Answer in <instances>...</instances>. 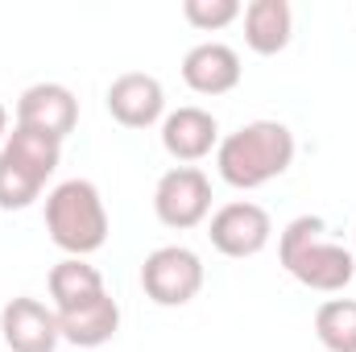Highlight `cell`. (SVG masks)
I'll list each match as a JSON object with an SVG mask.
<instances>
[{
    "label": "cell",
    "instance_id": "obj_1",
    "mask_svg": "<svg viewBox=\"0 0 356 352\" xmlns=\"http://www.w3.org/2000/svg\"><path fill=\"white\" fill-rule=\"evenodd\" d=\"M277 262L315 294H340L356 278V253L327 237L323 216H294L277 237Z\"/></svg>",
    "mask_w": 356,
    "mask_h": 352
},
{
    "label": "cell",
    "instance_id": "obj_17",
    "mask_svg": "<svg viewBox=\"0 0 356 352\" xmlns=\"http://www.w3.org/2000/svg\"><path fill=\"white\" fill-rule=\"evenodd\" d=\"M241 0H182V17L186 25L203 29V33H216V29H228L232 21H241Z\"/></svg>",
    "mask_w": 356,
    "mask_h": 352
},
{
    "label": "cell",
    "instance_id": "obj_6",
    "mask_svg": "<svg viewBox=\"0 0 356 352\" xmlns=\"http://www.w3.org/2000/svg\"><path fill=\"white\" fill-rule=\"evenodd\" d=\"M207 241L216 253L232 257V262H245V257H257L273 241V220L261 203L253 199H232L224 207L211 211L207 220Z\"/></svg>",
    "mask_w": 356,
    "mask_h": 352
},
{
    "label": "cell",
    "instance_id": "obj_16",
    "mask_svg": "<svg viewBox=\"0 0 356 352\" xmlns=\"http://www.w3.org/2000/svg\"><path fill=\"white\" fill-rule=\"evenodd\" d=\"M315 336L327 352H356V298H327L315 311Z\"/></svg>",
    "mask_w": 356,
    "mask_h": 352
},
{
    "label": "cell",
    "instance_id": "obj_15",
    "mask_svg": "<svg viewBox=\"0 0 356 352\" xmlns=\"http://www.w3.org/2000/svg\"><path fill=\"white\" fill-rule=\"evenodd\" d=\"M46 286H50V307L54 311H75V307L104 294V273L88 257H63L50 269Z\"/></svg>",
    "mask_w": 356,
    "mask_h": 352
},
{
    "label": "cell",
    "instance_id": "obj_7",
    "mask_svg": "<svg viewBox=\"0 0 356 352\" xmlns=\"http://www.w3.org/2000/svg\"><path fill=\"white\" fill-rule=\"evenodd\" d=\"M154 216L175 232L199 228L211 216V178L199 166H170L154 186Z\"/></svg>",
    "mask_w": 356,
    "mask_h": 352
},
{
    "label": "cell",
    "instance_id": "obj_11",
    "mask_svg": "<svg viewBox=\"0 0 356 352\" xmlns=\"http://www.w3.org/2000/svg\"><path fill=\"white\" fill-rule=\"evenodd\" d=\"M216 145H220V120L207 108L186 104V108L166 112V120H162V150L175 158L178 166L203 162L207 154H216Z\"/></svg>",
    "mask_w": 356,
    "mask_h": 352
},
{
    "label": "cell",
    "instance_id": "obj_5",
    "mask_svg": "<svg viewBox=\"0 0 356 352\" xmlns=\"http://www.w3.org/2000/svg\"><path fill=\"white\" fill-rule=\"evenodd\" d=\"M207 282L203 257L186 245H162L141 262V290L158 307H186Z\"/></svg>",
    "mask_w": 356,
    "mask_h": 352
},
{
    "label": "cell",
    "instance_id": "obj_3",
    "mask_svg": "<svg viewBox=\"0 0 356 352\" xmlns=\"http://www.w3.org/2000/svg\"><path fill=\"white\" fill-rule=\"evenodd\" d=\"M108 207L99 186L88 178H67L46 195V232L67 257H91L108 241Z\"/></svg>",
    "mask_w": 356,
    "mask_h": 352
},
{
    "label": "cell",
    "instance_id": "obj_2",
    "mask_svg": "<svg viewBox=\"0 0 356 352\" xmlns=\"http://www.w3.org/2000/svg\"><path fill=\"white\" fill-rule=\"evenodd\" d=\"M294 133L282 120H249L236 133L220 137L216 145V170L236 191H257L294 166Z\"/></svg>",
    "mask_w": 356,
    "mask_h": 352
},
{
    "label": "cell",
    "instance_id": "obj_4",
    "mask_svg": "<svg viewBox=\"0 0 356 352\" xmlns=\"http://www.w3.org/2000/svg\"><path fill=\"white\" fill-rule=\"evenodd\" d=\"M63 162V141L13 125L8 141L0 145V211H25L42 199V186L54 178Z\"/></svg>",
    "mask_w": 356,
    "mask_h": 352
},
{
    "label": "cell",
    "instance_id": "obj_14",
    "mask_svg": "<svg viewBox=\"0 0 356 352\" xmlns=\"http://www.w3.org/2000/svg\"><path fill=\"white\" fill-rule=\"evenodd\" d=\"M241 21H245V46L253 54H261V58L282 54L290 46V38H294V8H290V0H253L241 13Z\"/></svg>",
    "mask_w": 356,
    "mask_h": 352
},
{
    "label": "cell",
    "instance_id": "obj_18",
    "mask_svg": "<svg viewBox=\"0 0 356 352\" xmlns=\"http://www.w3.org/2000/svg\"><path fill=\"white\" fill-rule=\"evenodd\" d=\"M4 141H8V108L0 104V145H4Z\"/></svg>",
    "mask_w": 356,
    "mask_h": 352
},
{
    "label": "cell",
    "instance_id": "obj_8",
    "mask_svg": "<svg viewBox=\"0 0 356 352\" xmlns=\"http://www.w3.org/2000/svg\"><path fill=\"white\" fill-rule=\"evenodd\" d=\"M0 340L8 352H54L63 344L58 315L42 298L17 294L0 307Z\"/></svg>",
    "mask_w": 356,
    "mask_h": 352
},
{
    "label": "cell",
    "instance_id": "obj_19",
    "mask_svg": "<svg viewBox=\"0 0 356 352\" xmlns=\"http://www.w3.org/2000/svg\"><path fill=\"white\" fill-rule=\"evenodd\" d=\"M353 237H356V228H353ZM353 253H356V249H353Z\"/></svg>",
    "mask_w": 356,
    "mask_h": 352
},
{
    "label": "cell",
    "instance_id": "obj_10",
    "mask_svg": "<svg viewBox=\"0 0 356 352\" xmlns=\"http://www.w3.org/2000/svg\"><path fill=\"white\" fill-rule=\"evenodd\" d=\"M17 125L46 133L54 141H67L79 125V99L63 83H33L17 95Z\"/></svg>",
    "mask_w": 356,
    "mask_h": 352
},
{
    "label": "cell",
    "instance_id": "obj_13",
    "mask_svg": "<svg viewBox=\"0 0 356 352\" xmlns=\"http://www.w3.org/2000/svg\"><path fill=\"white\" fill-rule=\"evenodd\" d=\"M58 315V332L67 344L75 349H104L116 332H120V303L104 290L99 298H91L75 311H54Z\"/></svg>",
    "mask_w": 356,
    "mask_h": 352
},
{
    "label": "cell",
    "instance_id": "obj_12",
    "mask_svg": "<svg viewBox=\"0 0 356 352\" xmlns=\"http://www.w3.org/2000/svg\"><path fill=\"white\" fill-rule=\"evenodd\" d=\"M241 54L228 42H199L182 54V83L195 95H228L241 88Z\"/></svg>",
    "mask_w": 356,
    "mask_h": 352
},
{
    "label": "cell",
    "instance_id": "obj_9",
    "mask_svg": "<svg viewBox=\"0 0 356 352\" xmlns=\"http://www.w3.org/2000/svg\"><path fill=\"white\" fill-rule=\"evenodd\" d=\"M108 116L124 129H154L158 120H166V88L158 75L149 71H124L108 83Z\"/></svg>",
    "mask_w": 356,
    "mask_h": 352
}]
</instances>
